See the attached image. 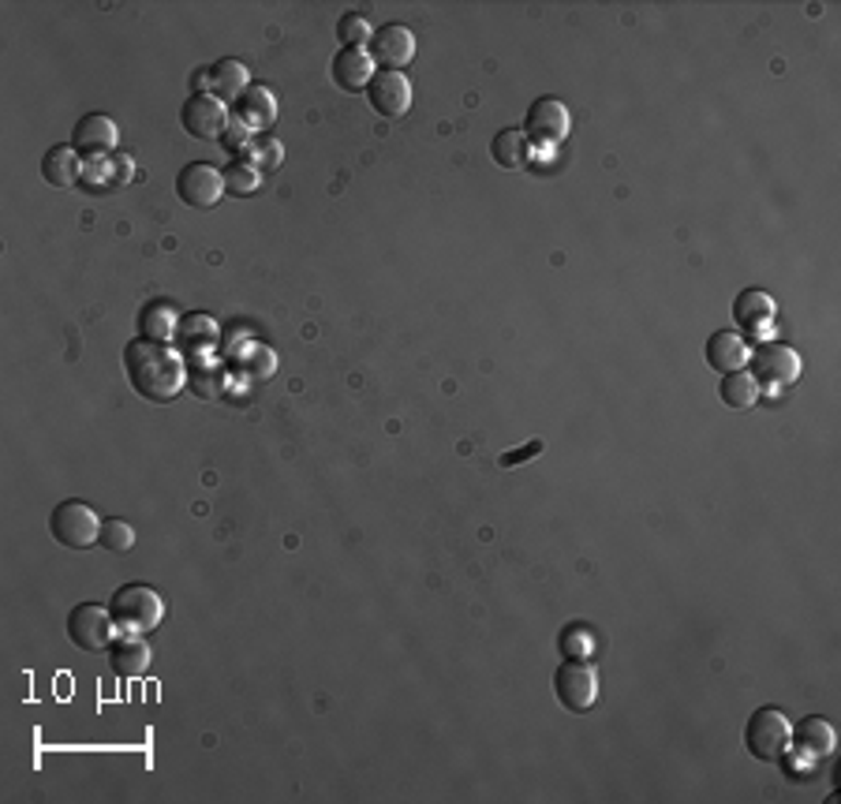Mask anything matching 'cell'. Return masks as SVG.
<instances>
[{"label":"cell","mask_w":841,"mask_h":804,"mask_svg":"<svg viewBox=\"0 0 841 804\" xmlns=\"http://www.w3.org/2000/svg\"><path fill=\"white\" fill-rule=\"evenodd\" d=\"M793 745V726L778 708H759L751 711L748 726H745V748L751 753V759L759 764H778Z\"/></svg>","instance_id":"obj_3"},{"label":"cell","mask_w":841,"mask_h":804,"mask_svg":"<svg viewBox=\"0 0 841 804\" xmlns=\"http://www.w3.org/2000/svg\"><path fill=\"white\" fill-rule=\"evenodd\" d=\"M706 363H711L719 374H729V371H745L748 368V356H751V345L737 329H714L706 337V348H703Z\"/></svg>","instance_id":"obj_14"},{"label":"cell","mask_w":841,"mask_h":804,"mask_svg":"<svg viewBox=\"0 0 841 804\" xmlns=\"http://www.w3.org/2000/svg\"><path fill=\"white\" fill-rule=\"evenodd\" d=\"M109 666L120 677H139L150 666V643L142 637H120L109 648Z\"/></svg>","instance_id":"obj_18"},{"label":"cell","mask_w":841,"mask_h":804,"mask_svg":"<svg viewBox=\"0 0 841 804\" xmlns=\"http://www.w3.org/2000/svg\"><path fill=\"white\" fill-rule=\"evenodd\" d=\"M572 131V113L561 97H539L524 116V139L527 147H558Z\"/></svg>","instance_id":"obj_6"},{"label":"cell","mask_w":841,"mask_h":804,"mask_svg":"<svg viewBox=\"0 0 841 804\" xmlns=\"http://www.w3.org/2000/svg\"><path fill=\"white\" fill-rule=\"evenodd\" d=\"M236 116L244 128H270L277 120V97L266 86H247L236 102Z\"/></svg>","instance_id":"obj_19"},{"label":"cell","mask_w":841,"mask_h":804,"mask_svg":"<svg viewBox=\"0 0 841 804\" xmlns=\"http://www.w3.org/2000/svg\"><path fill=\"white\" fill-rule=\"evenodd\" d=\"M65 629H68V640L75 643L79 651H105L113 643V637H116V625H113L109 606H97V603L71 606Z\"/></svg>","instance_id":"obj_7"},{"label":"cell","mask_w":841,"mask_h":804,"mask_svg":"<svg viewBox=\"0 0 841 804\" xmlns=\"http://www.w3.org/2000/svg\"><path fill=\"white\" fill-rule=\"evenodd\" d=\"M109 614L120 637H142V632H154L165 621V603H161L154 587L124 584L109 598Z\"/></svg>","instance_id":"obj_2"},{"label":"cell","mask_w":841,"mask_h":804,"mask_svg":"<svg viewBox=\"0 0 841 804\" xmlns=\"http://www.w3.org/2000/svg\"><path fill=\"white\" fill-rule=\"evenodd\" d=\"M539 450H542V442H532V445H527V450H521V453H505V457H501V464H505V468H516V464H521L524 457H535Z\"/></svg>","instance_id":"obj_32"},{"label":"cell","mask_w":841,"mask_h":804,"mask_svg":"<svg viewBox=\"0 0 841 804\" xmlns=\"http://www.w3.org/2000/svg\"><path fill=\"white\" fill-rule=\"evenodd\" d=\"M176 329H180V315H176L168 303H150V307H142L139 334L147 337V341L165 345V341H173L176 337Z\"/></svg>","instance_id":"obj_23"},{"label":"cell","mask_w":841,"mask_h":804,"mask_svg":"<svg viewBox=\"0 0 841 804\" xmlns=\"http://www.w3.org/2000/svg\"><path fill=\"white\" fill-rule=\"evenodd\" d=\"M834 726L827 719H804L801 726H793V745L804 756H830L834 753Z\"/></svg>","instance_id":"obj_21"},{"label":"cell","mask_w":841,"mask_h":804,"mask_svg":"<svg viewBox=\"0 0 841 804\" xmlns=\"http://www.w3.org/2000/svg\"><path fill=\"white\" fill-rule=\"evenodd\" d=\"M281 158H284V150H281V142H262V147H258V161H255V165H266V168H277V165H281Z\"/></svg>","instance_id":"obj_31"},{"label":"cell","mask_w":841,"mask_h":804,"mask_svg":"<svg viewBox=\"0 0 841 804\" xmlns=\"http://www.w3.org/2000/svg\"><path fill=\"white\" fill-rule=\"evenodd\" d=\"M774 315H778V307L763 289H745V292H737V300H733V322H737L740 329H748V334L771 329Z\"/></svg>","instance_id":"obj_16"},{"label":"cell","mask_w":841,"mask_h":804,"mask_svg":"<svg viewBox=\"0 0 841 804\" xmlns=\"http://www.w3.org/2000/svg\"><path fill=\"white\" fill-rule=\"evenodd\" d=\"M102 524L105 521L97 516V509H91L86 502H75V498L60 502L49 516L52 539H57L60 547H68V550H91L94 543L102 539Z\"/></svg>","instance_id":"obj_4"},{"label":"cell","mask_w":841,"mask_h":804,"mask_svg":"<svg viewBox=\"0 0 841 804\" xmlns=\"http://www.w3.org/2000/svg\"><path fill=\"white\" fill-rule=\"evenodd\" d=\"M748 363H751V378H756L759 386H793L796 374H801V356L782 341H767L751 348Z\"/></svg>","instance_id":"obj_10"},{"label":"cell","mask_w":841,"mask_h":804,"mask_svg":"<svg viewBox=\"0 0 841 804\" xmlns=\"http://www.w3.org/2000/svg\"><path fill=\"white\" fill-rule=\"evenodd\" d=\"M366 53H371L374 65H382V71H400L416 57V34L405 23H386L371 34Z\"/></svg>","instance_id":"obj_11"},{"label":"cell","mask_w":841,"mask_h":804,"mask_svg":"<svg viewBox=\"0 0 841 804\" xmlns=\"http://www.w3.org/2000/svg\"><path fill=\"white\" fill-rule=\"evenodd\" d=\"M116 142H120V128H116V120L105 113L79 116V124L71 128V147H75L79 154L102 158L109 154V150H116Z\"/></svg>","instance_id":"obj_13"},{"label":"cell","mask_w":841,"mask_h":804,"mask_svg":"<svg viewBox=\"0 0 841 804\" xmlns=\"http://www.w3.org/2000/svg\"><path fill=\"white\" fill-rule=\"evenodd\" d=\"M42 176H46L49 187H71L79 180V150L75 147H52L42 158Z\"/></svg>","instance_id":"obj_20"},{"label":"cell","mask_w":841,"mask_h":804,"mask_svg":"<svg viewBox=\"0 0 841 804\" xmlns=\"http://www.w3.org/2000/svg\"><path fill=\"white\" fill-rule=\"evenodd\" d=\"M561 651H565V659H587L595 651V640L584 629H565L561 632Z\"/></svg>","instance_id":"obj_30"},{"label":"cell","mask_w":841,"mask_h":804,"mask_svg":"<svg viewBox=\"0 0 841 804\" xmlns=\"http://www.w3.org/2000/svg\"><path fill=\"white\" fill-rule=\"evenodd\" d=\"M180 124L191 139H218L229 128V105L221 97H213L210 91H195L180 105Z\"/></svg>","instance_id":"obj_9"},{"label":"cell","mask_w":841,"mask_h":804,"mask_svg":"<svg viewBox=\"0 0 841 804\" xmlns=\"http://www.w3.org/2000/svg\"><path fill=\"white\" fill-rule=\"evenodd\" d=\"M366 102L386 120H400L411 109V83L400 71H374L371 86H366Z\"/></svg>","instance_id":"obj_12"},{"label":"cell","mask_w":841,"mask_h":804,"mask_svg":"<svg viewBox=\"0 0 841 804\" xmlns=\"http://www.w3.org/2000/svg\"><path fill=\"white\" fill-rule=\"evenodd\" d=\"M553 696L565 711H592L598 696V669L587 659H565L553 674Z\"/></svg>","instance_id":"obj_5"},{"label":"cell","mask_w":841,"mask_h":804,"mask_svg":"<svg viewBox=\"0 0 841 804\" xmlns=\"http://www.w3.org/2000/svg\"><path fill=\"white\" fill-rule=\"evenodd\" d=\"M719 397H722V405H729V408H751L759 400V382L751 378L748 368L729 371V374H722Z\"/></svg>","instance_id":"obj_25"},{"label":"cell","mask_w":841,"mask_h":804,"mask_svg":"<svg viewBox=\"0 0 841 804\" xmlns=\"http://www.w3.org/2000/svg\"><path fill=\"white\" fill-rule=\"evenodd\" d=\"M258 187V168L250 165H229L225 168V195H236V199H244V195H250Z\"/></svg>","instance_id":"obj_29"},{"label":"cell","mask_w":841,"mask_h":804,"mask_svg":"<svg viewBox=\"0 0 841 804\" xmlns=\"http://www.w3.org/2000/svg\"><path fill=\"white\" fill-rule=\"evenodd\" d=\"M176 334H180V341L191 360H202V356L218 345V326H213L210 315H184Z\"/></svg>","instance_id":"obj_22"},{"label":"cell","mask_w":841,"mask_h":804,"mask_svg":"<svg viewBox=\"0 0 841 804\" xmlns=\"http://www.w3.org/2000/svg\"><path fill=\"white\" fill-rule=\"evenodd\" d=\"M250 86V71L244 60H218V65L210 68V94L221 97V102H240V94H244Z\"/></svg>","instance_id":"obj_17"},{"label":"cell","mask_w":841,"mask_h":804,"mask_svg":"<svg viewBox=\"0 0 841 804\" xmlns=\"http://www.w3.org/2000/svg\"><path fill=\"white\" fill-rule=\"evenodd\" d=\"M374 79V60L366 49H337L334 57V83L348 94H366Z\"/></svg>","instance_id":"obj_15"},{"label":"cell","mask_w":841,"mask_h":804,"mask_svg":"<svg viewBox=\"0 0 841 804\" xmlns=\"http://www.w3.org/2000/svg\"><path fill=\"white\" fill-rule=\"evenodd\" d=\"M124 374H128L131 389L150 405H168L187 386L184 356L157 341H147V337L124 348Z\"/></svg>","instance_id":"obj_1"},{"label":"cell","mask_w":841,"mask_h":804,"mask_svg":"<svg viewBox=\"0 0 841 804\" xmlns=\"http://www.w3.org/2000/svg\"><path fill=\"white\" fill-rule=\"evenodd\" d=\"M102 543L109 554H128L131 547H136V528H131L128 521H120V516H113V521L102 524Z\"/></svg>","instance_id":"obj_28"},{"label":"cell","mask_w":841,"mask_h":804,"mask_svg":"<svg viewBox=\"0 0 841 804\" xmlns=\"http://www.w3.org/2000/svg\"><path fill=\"white\" fill-rule=\"evenodd\" d=\"M527 154H532V147H527L524 131H516V128L498 131L494 142H490V158H494V165H501V168H524Z\"/></svg>","instance_id":"obj_24"},{"label":"cell","mask_w":841,"mask_h":804,"mask_svg":"<svg viewBox=\"0 0 841 804\" xmlns=\"http://www.w3.org/2000/svg\"><path fill=\"white\" fill-rule=\"evenodd\" d=\"M371 23H366V15L360 12H344L341 20H337V42H341V49H363L371 46Z\"/></svg>","instance_id":"obj_27"},{"label":"cell","mask_w":841,"mask_h":804,"mask_svg":"<svg viewBox=\"0 0 841 804\" xmlns=\"http://www.w3.org/2000/svg\"><path fill=\"white\" fill-rule=\"evenodd\" d=\"M176 195L195 210H210L225 199V173L210 161H191L176 173Z\"/></svg>","instance_id":"obj_8"},{"label":"cell","mask_w":841,"mask_h":804,"mask_svg":"<svg viewBox=\"0 0 841 804\" xmlns=\"http://www.w3.org/2000/svg\"><path fill=\"white\" fill-rule=\"evenodd\" d=\"M187 389L195 393V397L202 400H213L225 393V374H221L218 368H210L206 360H191L187 363Z\"/></svg>","instance_id":"obj_26"}]
</instances>
